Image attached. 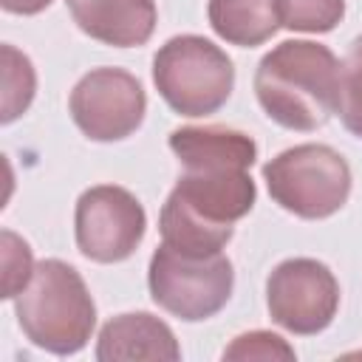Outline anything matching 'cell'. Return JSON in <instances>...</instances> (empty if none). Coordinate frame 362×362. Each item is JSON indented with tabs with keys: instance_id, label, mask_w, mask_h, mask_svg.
<instances>
[{
	"instance_id": "6da1fadb",
	"label": "cell",
	"mask_w": 362,
	"mask_h": 362,
	"mask_svg": "<svg viewBox=\"0 0 362 362\" xmlns=\"http://www.w3.org/2000/svg\"><path fill=\"white\" fill-rule=\"evenodd\" d=\"M342 62L311 40L274 45L255 71V93L269 119L288 130H317L339 107Z\"/></svg>"
},
{
	"instance_id": "7a4b0ae2",
	"label": "cell",
	"mask_w": 362,
	"mask_h": 362,
	"mask_svg": "<svg viewBox=\"0 0 362 362\" xmlns=\"http://www.w3.org/2000/svg\"><path fill=\"white\" fill-rule=\"evenodd\" d=\"M257 189L249 170H184L167 195L158 229L164 243L187 255H215L249 215Z\"/></svg>"
},
{
	"instance_id": "3957f363",
	"label": "cell",
	"mask_w": 362,
	"mask_h": 362,
	"mask_svg": "<svg viewBox=\"0 0 362 362\" xmlns=\"http://www.w3.org/2000/svg\"><path fill=\"white\" fill-rule=\"evenodd\" d=\"M23 334L51 354H76L96 325V305L82 274L65 260L48 257L34 266L28 286L14 300Z\"/></svg>"
},
{
	"instance_id": "277c9868",
	"label": "cell",
	"mask_w": 362,
	"mask_h": 362,
	"mask_svg": "<svg viewBox=\"0 0 362 362\" xmlns=\"http://www.w3.org/2000/svg\"><path fill=\"white\" fill-rule=\"evenodd\" d=\"M153 82L181 116L215 113L232 93L235 68L226 51L198 34L167 40L153 57Z\"/></svg>"
},
{
	"instance_id": "5b68a950",
	"label": "cell",
	"mask_w": 362,
	"mask_h": 362,
	"mask_svg": "<svg viewBox=\"0 0 362 362\" xmlns=\"http://www.w3.org/2000/svg\"><path fill=\"white\" fill-rule=\"evenodd\" d=\"M263 178L274 204L305 221L339 212L351 195V167L328 144H297L277 153L263 167Z\"/></svg>"
},
{
	"instance_id": "8992f818",
	"label": "cell",
	"mask_w": 362,
	"mask_h": 362,
	"mask_svg": "<svg viewBox=\"0 0 362 362\" xmlns=\"http://www.w3.org/2000/svg\"><path fill=\"white\" fill-rule=\"evenodd\" d=\"M235 272L226 255H187L161 243L147 269L150 297L173 317L198 322L218 314L232 294Z\"/></svg>"
},
{
	"instance_id": "52a82bcc",
	"label": "cell",
	"mask_w": 362,
	"mask_h": 362,
	"mask_svg": "<svg viewBox=\"0 0 362 362\" xmlns=\"http://www.w3.org/2000/svg\"><path fill=\"white\" fill-rule=\"evenodd\" d=\"M74 229L76 246L88 260L119 263L139 249L147 229V215L130 189L99 184L79 195Z\"/></svg>"
},
{
	"instance_id": "ba28073f",
	"label": "cell",
	"mask_w": 362,
	"mask_h": 362,
	"mask_svg": "<svg viewBox=\"0 0 362 362\" xmlns=\"http://www.w3.org/2000/svg\"><path fill=\"white\" fill-rule=\"evenodd\" d=\"M266 305L272 320L291 334H320L339 308V283L334 272L314 257H291L274 266L266 280Z\"/></svg>"
},
{
	"instance_id": "9c48e42d",
	"label": "cell",
	"mask_w": 362,
	"mask_h": 362,
	"mask_svg": "<svg viewBox=\"0 0 362 362\" xmlns=\"http://www.w3.org/2000/svg\"><path fill=\"white\" fill-rule=\"evenodd\" d=\"M71 119L93 141L127 139L144 119L141 82L122 68H93L71 90Z\"/></svg>"
},
{
	"instance_id": "30bf717a",
	"label": "cell",
	"mask_w": 362,
	"mask_h": 362,
	"mask_svg": "<svg viewBox=\"0 0 362 362\" xmlns=\"http://www.w3.org/2000/svg\"><path fill=\"white\" fill-rule=\"evenodd\" d=\"M74 23L93 40L116 48L144 45L156 31L153 0H65Z\"/></svg>"
},
{
	"instance_id": "8fae6325",
	"label": "cell",
	"mask_w": 362,
	"mask_h": 362,
	"mask_svg": "<svg viewBox=\"0 0 362 362\" xmlns=\"http://www.w3.org/2000/svg\"><path fill=\"white\" fill-rule=\"evenodd\" d=\"M178 356L181 348L170 325L147 311L119 314L107 320L96 342V359L102 362H127V359L175 362Z\"/></svg>"
},
{
	"instance_id": "7c38bea8",
	"label": "cell",
	"mask_w": 362,
	"mask_h": 362,
	"mask_svg": "<svg viewBox=\"0 0 362 362\" xmlns=\"http://www.w3.org/2000/svg\"><path fill=\"white\" fill-rule=\"evenodd\" d=\"M170 150L184 170H249L257 158L252 136L223 127H178L170 133Z\"/></svg>"
},
{
	"instance_id": "4fadbf2b",
	"label": "cell",
	"mask_w": 362,
	"mask_h": 362,
	"mask_svg": "<svg viewBox=\"0 0 362 362\" xmlns=\"http://www.w3.org/2000/svg\"><path fill=\"white\" fill-rule=\"evenodd\" d=\"M209 25L232 45L255 48L280 28L277 0H209Z\"/></svg>"
},
{
	"instance_id": "5bb4252c",
	"label": "cell",
	"mask_w": 362,
	"mask_h": 362,
	"mask_svg": "<svg viewBox=\"0 0 362 362\" xmlns=\"http://www.w3.org/2000/svg\"><path fill=\"white\" fill-rule=\"evenodd\" d=\"M3 124L14 122L20 113L28 110L37 88V76L31 59L20 54L14 45H3Z\"/></svg>"
},
{
	"instance_id": "9a60e30c",
	"label": "cell",
	"mask_w": 362,
	"mask_h": 362,
	"mask_svg": "<svg viewBox=\"0 0 362 362\" xmlns=\"http://www.w3.org/2000/svg\"><path fill=\"white\" fill-rule=\"evenodd\" d=\"M280 25L288 31L325 34L345 14V0H277Z\"/></svg>"
},
{
	"instance_id": "2e32d148",
	"label": "cell",
	"mask_w": 362,
	"mask_h": 362,
	"mask_svg": "<svg viewBox=\"0 0 362 362\" xmlns=\"http://www.w3.org/2000/svg\"><path fill=\"white\" fill-rule=\"evenodd\" d=\"M339 119L342 124L362 139V37H356L342 62L339 82Z\"/></svg>"
},
{
	"instance_id": "e0dca14e",
	"label": "cell",
	"mask_w": 362,
	"mask_h": 362,
	"mask_svg": "<svg viewBox=\"0 0 362 362\" xmlns=\"http://www.w3.org/2000/svg\"><path fill=\"white\" fill-rule=\"evenodd\" d=\"M34 274L31 249L23 238L3 229V297H17Z\"/></svg>"
},
{
	"instance_id": "ac0fdd59",
	"label": "cell",
	"mask_w": 362,
	"mask_h": 362,
	"mask_svg": "<svg viewBox=\"0 0 362 362\" xmlns=\"http://www.w3.org/2000/svg\"><path fill=\"white\" fill-rule=\"evenodd\" d=\"M223 359H294V348L272 331H249L232 339V345L223 351Z\"/></svg>"
},
{
	"instance_id": "d6986e66",
	"label": "cell",
	"mask_w": 362,
	"mask_h": 362,
	"mask_svg": "<svg viewBox=\"0 0 362 362\" xmlns=\"http://www.w3.org/2000/svg\"><path fill=\"white\" fill-rule=\"evenodd\" d=\"M0 6L11 14H40L51 6V0H0Z\"/></svg>"
},
{
	"instance_id": "ffe728a7",
	"label": "cell",
	"mask_w": 362,
	"mask_h": 362,
	"mask_svg": "<svg viewBox=\"0 0 362 362\" xmlns=\"http://www.w3.org/2000/svg\"><path fill=\"white\" fill-rule=\"evenodd\" d=\"M348 359H362V351H356V354H345Z\"/></svg>"
}]
</instances>
